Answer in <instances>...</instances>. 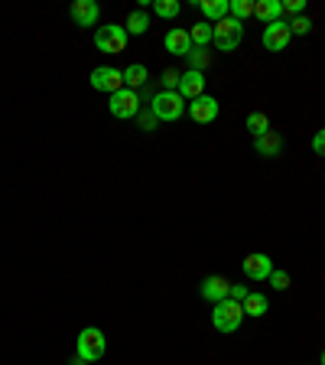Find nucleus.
I'll use <instances>...</instances> for the list:
<instances>
[{"mask_svg": "<svg viewBox=\"0 0 325 365\" xmlns=\"http://www.w3.org/2000/svg\"><path fill=\"white\" fill-rule=\"evenodd\" d=\"M150 111L156 121H179L186 114V98L179 91H156L150 98Z\"/></svg>", "mask_w": 325, "mask_h": 365, "instance_id": "1", "label": "nucleus"}, {"mask_svg": "<svg viewBox=\"0 0 325 365\" xmlns=\"http://www.w3.org/2000/svg\"><path fill=\"white\" fill-rule=\"evenodd\" d=\"M212 30H215L212 43H215V49H221V53H235L238 46H241V39H244V23L231 20V16L218 20Z\"/></svg>", "mask_w": 325, "mask_h": 365, "instance_id": "2", "label": "nucleus"}, {"mask_svg": "<svg viewBox=\"0 0 325 365\" xmlns=\"http://www.w3.org/2000/svg\"><path fill=\"white\" fill-rule=\"evenodd\" d=\"M241 319H244V307L238 304V300H221V304H215L212 327L218 329V333H235V329L241 327Z\"/></svg>", "mask_w": 325, "mask_h": 365, "instance_id": "3", "label": "nucleus"}, {"mask_svg": "<svg viewBox=\"0 0 325 365\" xmlns=\"http://www.w3.org/2000/svg\"><path fill=\"white\" fill-rule=\"evenodd\" d=\"M105 352H107V339L98 327H85L78 333V356L85 362H98V359H105Z\"/></svg>", "mask_w": 325, "mask_h": 365, "instance_id": "4", "label": "nucleus"}, {"mask_svg": "<svg viewBox=\"0 0 325 365\" xmlns=\"http://www.w3.org/2000/svg\"><path fill=\"white\" fill-rule=\"evenodd\" d=\"M127 30L124 26H114V23H107V26H98L95 30V46H98L101 53H124L127 49Z\"/></svg>", "mask_w": 325, "mask_h": 365, "instance_id": "5", "label": "nucleus"}, {"mask_svg": "<svg viewBox=\"0 0 325 365\" xmlns=\"http://www.w3.org/2000/svg\"><path fill=\"white\" fill-rule=\"evenodd\" d=\"M111 114L114 118H121V121H130V118H137L140 114V91L134 88H121L117 95H111Z\"/></svg>", "mask_w": 325, "mask_h": 365, "instance_id": "6", "label": "nucleus"}, {"mask_svg": "<svg viewBox=\"0 0 325 365\" xmlns=\"http://www.w3.org/2000/svg\"><path fill=\"white\" fill-rule=\"evenodd\" d=\"M91 88L95 91H105V95H117V91L124 88V72L121 68H114V66H101L91 72Z\"/></svg>", "mask_w": 325, "mask_h": 365, "instance_id": "7", "label": "nucleus"}, {"mask_svg": "<svg viewBox=\"0 0 325 365\" xmlns=\"http://www.w3.org/2000/svg\"><path fill=\"white\" fill-rule=\"evenodd\" d=\"M241 271L247 281H267L273 274V261H270V255H264V251H254V255H247V258L241 261Z\"/></svg>", "mask_w": 325, "mask_h": 365, "instance_id": "8", "label": "nucleus"}, {"mask_svg": "<svg viewBox=\"0 0 325 365\" xmlns=\"http://www.w3.org/2000/svg\"><path fill=\"white\" fill-rule=\"evenodd\" d=\"M264 46H267V53H283L289 46V39H293V33H289V23H283V20H277V23H270V26H264Z\"/></svg>", "mask_w": 325, "mask_h": 365, "instance_id": "9", "label": "nucleus"}, {"mask_svg": "<svg viewBox=\"0 0 325 365\" xmlns=\"http://www.w3.org/2000/svg\"><path fill=\"white\" fill-rule=\"evenodd\" d=\"M186 108H189V118L196 124H212L215 118H218V111H221V105L212 98V95H198V98L189 101Z\"/></svg>", "mask_w": 325, "mask_h": 365, "instance_id": "10", "label": "nucleus"}, {"mask_svg": "<svg viewBox=\"0 0 325 365\" xmlns=\"http://www.w3.org/2000/svg\"><path fill=\"white\" fill-rule=\"evenodd\" d=\"M228 294H231V281L221 277V274H212V277L202 281V297L208 304H221V300H228Z\"/></svg>", "mask_w": 325, "mask_h": 365, "instance_id": "11", "label": "nucleus"}, {"mask_svg": "<svg viewBox=\"0 0 325 365\" xmlns=\"http://www.w3.org/2000/svg\"><path fill=\"white\" fill-rule=\"evenodd\" d=\"M186 101H196L198 95H205V76L202 72H192V68H186L179 76V88H176Z\"/></svg>", "mask_w": 325, "mask_h": 365, "instance_id": "12", "label": "nucleus"}, {"mask_svg": "<svg viewBox=\"0 0 325 365\" xmlns=\"http://www.w3.org/2000/svg\"><path fill=\"white\" fill-rule=\"evenodd\" d=\"M68 14H72V20H75V26H95V23H98V4H95V0H75V4H72V7H68Z\"/></svg>", "mask_w": 325, "mask_h": 365, "instance_id": "13", "label": "nucleus"}, {"mask_svg": "<svg viewBox=\"0 0 325 365\" xmlns=\"http://www.w3.org/2000/svg\"><path fill=\"white\" fill-rule=\"evenodd\" d=\"M166 53H169V56H189V53H192L189 30H182V26L169 30V33H166Z\"/></svg>", "mask_w": 325, "mask_h": 365, "instance_id": "14", "label": "nucleus"}, {"mask_svg": "<svg viewBox=\"0 0 325 365\" xmlns=\"http://www.w3.org/2000/svg\"><path fill=\"white\" fill-rule=\"evenodd\" d=\"M280 14H283V0H257V4H254V16H257L264 26L277 23Z\"/></svg>", "mask_w": 325, "mask_h": 365, "instance_id": "15", "label": "nucleus"}, {"mask_svg": "<svg viewBox=\"0 0 325 365\" xmlns=\"http://www.w3.org/2000/svg\"><path fill=\"white\" fill-rule=\"evenodd\" d=\"M254 147H257L260 157L273 160V157H280V153H283V137L277 134V130H270V134L257 137V140H254Z\"/></svg>", "mask_w": 325, "mask_h": 365, "instance_id": "16", "label": "nucleus"}, {"mask_svg": "<svg viewBox=\"0 0 325 365\" xmlns=\"http://www.w3.org/2000/svg\"><path fill=\"white\" fill-rule=\"evenodd\" d=\"M150 72H146V66H140V62H134V66H127L124 68V88H134V91H140L146 82H150Z\"/></svg>", "mask_w": 325, "mask_h": 365, "instance_id": "17", "label": "nucleus"}, {"mask_svg": "<svg viewBox=\"0 0 325 365\" xmlns=\"http://www.w3.org/2000/svg\"><path fill=\"white\" fill-rule=\"evenodd\" d=\"M196 7L202 10V14L208 16V20H215V23L225 20V16L231 14V4H228V0H198Z\"/></svg>", "mask_w": 325, "mask_h": 365, "instance_id": "18", "label": "nucleus"}, {"mask_svg": "<svg viewBox=\"0 0 325 365\" xmlns=\"http://www.w3.org/2000/svg\"><path fill=\"white\" fill-rule=\"evenodd\" d=\"M244 317H264V313H267V307H270V304H267V297L264 294H257V290H250V294L247 297H244Z\"/></svg>", "mask_w": 325, "mask_h": 365, "instance_id": "19", "label": "nucleus"}, {"mask_svg": "<svg viewBox=\"0 0 325 365\" xmlns=\"http://www.w3.org/2000/svg\"><path fill=\"white\" fill-rule=\"evenodd\" d=\"M124 30H127V36L134 33V36H144L146 30H150V16L144 14V10H134V14L127 16V23H124Z\"/></svg>", "mask_w": 325, "mask_h": 365, "instance_id": "20", "label": "nucleus"}, {"mask_svg": "<svg viewBox=\"0 0 325 365\" xmlns=\"http://www.w3.org/2000/svg\"><path fill=\"white\" fill-rule=\"evenodd\" d=\"M212 36H215L212 23H196V26L189 30V39H192V46H196V49H205V46L212 43Z\"/></svg>", "mask_w": 325, "mask_h": 365, "instance_id": "21", "label": "nucleus"}, {"mask_svg": "<svg viewBox=\"0 0 325 365\" xmlns=\"http://www.w3.org/2000/svg\"><path fill=\"white\" fill-rule=\"evenodd\" d=\"M247 130L254 134V140H257V137H264V134H270V118H267V114H260V111L247 114Z\"/></svg>", "mask_w": 325, "mask_h": 365, "instance_id": "22", "label": "nucleus"}, {"mask_svg": "<svg viewBox=\"0 0 325 365\" xmlns=\"http://www.w3.org/2000/svg\"><path fill=\"white\" fill-rule=\"evenodd\" d=\"M179 10H182L179 0H153V14L163 16V20H176Z\"/></svg>", "mask_w": 325, "mask_h": 365, "instance_id": "23", "label": "nucleus"}, {"mask_svg": "<svg viewBox=\"0 0 325 365\" xmlns=\"http://www.w3.org/2000/svg\"><path fill=\"white\" fill-rule=\"evenodd\" d=\"M228 4H231V20L244 23L247 16H254V4L257 0H228Z\"/></svg>", "mask_w": 325, "mask_h": 365, "instance_id": "24", "label": "nucleus"}, {"mask_svg": "<svg viewBox=\"0 0 325 365\" xmlns=\"http://www.w3.org/2000/svg\"><path fill=\"white\" fill-rule=\"evenodd\" d=\"M186 59H189L192 72H205V68H208V62H212V56H208V49H196V46H192V53L186 56Z\"/></svg>", "mask_w": 325, "mask_h": 365, "instance_id": "25", "label": "nucleus"}, {"mask_svg": "<svg viewBox=\"0 0 325 365\" xmlns=\"http://www.w3.org/2000/svg\"><path fill=\"white\" fill-rule=\"evenodd\" d=\"M289 33H293V36H309L312 20L309 16H293V20H289Z\"/></svg>", "mask_w": 325, "mask_h": 365, "instance_id": "26", "label": "nucleus"}, {"mask_svg": "<svg viewBox=\"0 0 325 365\" xmlns=\"http://www.w3.org/2000/svg\"><path fill=\"white\" fill-rule=\"evenodd\" d=\"M267 281H270L273 290H287V287H289V274H287V271H277V267H273V274L267 277Z\"/></svg>", "mask_w": 325, "mask_h": 365, "instance_id": "27", "label": "nucleus"}, {"mask_svg": "<svg viewBox=\"0 0 325 365\" xmlns=\"http://www.w3.org/2000/svg\"><path fill=\"white\" fill-rule=\"evenodd\" d=\"M179 76H182V72H176V68H163V91H176V88H179Z\"/></svg>", "mask_w": 325, "mask_h": 365, "instance_id": "28", "label": "nucleus"}, {"mask_svg": "<svg viewBox=\"0 0 325 365\" xmlns=\"http://www.w3.org/2000/svg\"><path fill=\"white\" fill-rule=\"evenodd\" d=\"M303 10H306V0H283V14L303 16Z\"/></svg>", "mask_w": 325, "mask_h": 365, "instance_id": "29", "label": "nucleus"}, {"mask_svg": "<svg viewBox=\"0 0 325 365\" xmlns=\"http://www.w3.org/2000/svg\"><path fill=\"white\" fill-rule=\"evenodd\" d=\"M137 118H140V128L144 130H156V118H153V111H144V114H137Z\"/></svg>", "mask_w": 325, "mask_h": 365, "instance_id": "30", "label": "nucleus"}, {"mask_svg": "<svg viewBox=\"0 0 325 365\" xmlns=\"http://www.w3.org/2000/svg\"><path fill=\"white\" fill-rule=\"evenodd\" d=\"M250 290L241 287V284H231V294H228V300H238V304H244V297H247Z\"/></svg>", "mask_w": 325, "mask_h": 365, "instance_id": "31", "label": "nucleus"}, {"mask_svg": "<svg viewBox=\"0 0 325 365\" xmlns=\"http://www.w3.org/2000/svg\"><path fill=\"white\" fill-rule=\"evenodd\" d=\"M312 150H316V153H319V157H325V128H322V130H319V134H316V137H312Z\"/></svg>", "mask_w": 325, "mask_h": 365, "instance_id": "32", "label": "nucleus"}, {"mask_svg": "<svg viewBox=\"0 0 325 365\" xmlns=\"http://www.w3.org/2000/svg\"><path fill=\"white\" fill-rule=\"evenodd\" d=\"M72 365H88V362H85L82 356H75V359H72Z\"/></svg>", "mask_w": 325, "mask_h": 365, "instance_id": "33", "label": "nucleus"}, {"mask_svg": "<svg viewBox=\"0 0 325 365\" xmlns=\"http://www.w3.org/2000/svg\"><path fill=\"white\" fill-rule=\"evenodd\" d=\"M319 365H325V349H322V356H319Z\"/></svg>", "mask_w": 325, "mask_h": 365, "instance_id": "34", "label": "nucleus"}]
</instances>
